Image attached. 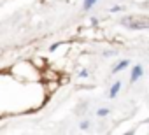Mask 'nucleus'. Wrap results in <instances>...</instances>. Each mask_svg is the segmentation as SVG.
<instances>
[{"label":"nucleus","mask_w":149,"mask_h":135,"mask_svg":"<svg viewBox=\"0 0 149 135\" xmlns=\"http://www.w3.org/2000/svg\"><path fill=\"white\" fill-rule=\"evenodd\" d=\"M121 25L132 30H146L149 26V19L146 14H132V16H125L121 19Z\"/></svg>","instance_id":"obj_1"},{"label":"nucleus","mask_w":149,"mask_h":135,"mask_svg":"<svg viewBox=\"0 0 149 135\" xmlns=\"http://www.w3.org/2000/svg\"><path fill=\"white\" fill-rule=\"evenodd\" d=\"M142 76H144V67L140 63H137L132 69V72H130V83H137Z\"/></svg>","instance_id":"obj_2"},{"label":"nucleus","mask_w":149,"mask_h":135,"mask_svg":"<svg viewBox=\"0 0 149 135\" xmlns=\"http://www.w3.org/2000/svg\"><path fill=\"white\" fill-rule=\"evenodd\" d=\"M126 67H130V60H121V61H118L114 67H112V74H119V72H123Z\"/></svg>","instance_id":"obj_3"},{"label":"nucleus","mask_w":149,"mask_h":135,"mask_svg":"<svg viewBox=\"0 0 149 135\" xmlns=\"http://www.w3.org/2000/svg\"><path fill=\"white\" fill-rule=\"evenodd\" d=\"M119 90H121V81H114L112 86H111V90H109V98H116L118 93H119Z\"/></svg>","instance_id":"obj_4"},{"label":"nucleus","mask_w":149,"mask_h":135,"mask_svg":"<svg viewBox=\"0 0 149 135\" xmlns=\"http://www.w3.org/2000/svg\"><path fill=\"white\" fill-rule=\"evenodd\" d=\"M30 63L35 67V69H39V70H40V69H44V67H47V61H46V60H42V58H32V60H30Z\"/></svg>","instance_id":"obj_5"},{"label":"nucleus","mask_w":149,"mask_h":135,"mask_svg":"<svg viewBox=\"0 0 149 135\" xmlns=\"http://www.w3.org/2000/svg\"><path fill=\"white\" fill-rule=\"evenodd\" d=\"M97 2H98V0H84V2H83V9L84 11H91L93 6H97Z\"/></svg>","instance_id":"obj_6"},{"label":"nucleus","mask_w":149,"mask_h":135,"mask_svg":"<svg viewBox=\"0 0 149 135\" xmlns=\"http://www.w3.org/2000/svg\"><path fill=\"white\" fill-rule=\"evenodd\" d=\"M109 112H111V111H109L107 107H100V109L97 111V116H98V118H105V116H109Z\"/></svg>","instance_id":"obj_7"},{"label":"nucleus","mask_w":149,"mask_h":135,"mask_svg":"<svg viewBox=\"0 0 149 135\" xmlns=\"http://www.w3.org/2000/svg\"><path fill=\"white\" fill-rule=\"evenodd\" d=\"M61 44H63V42H54V44H51V46H49V53H54Z\"/></svg>","instance_id":"obj_8"},{"label":"nucleus","mask_w":149,"mask_h":135,"mask_svg":"<svg viewBox=\"0 0 149 135\" xmlns=\"http://www.w3.org/2000/svg\"><path fill=\"white\" fill-rule=\"evenodd\" d=\"M90 125H91L90 121H81V125H79V128H81V130H88V128H90Z\"/></svg>","instance_id":"obj_9"},{"label":"nucleus","mask_w":149,"mask_h":135,"mask_svg":"<svg viewBox=\"0 0 149 135\" xmlns=\"http://www.w3.org/2000/svg\"><path fill=\"white\" fill-rule=\"evenodd\" d=\"M121 11H123V7H121V6H114V7L111 9V13H121Z\"/></svg>","instance_id":"obj_10"},{"label":"nucleus","mask_w":149,"mask_h":135,"mask_svg":"<svg viewBox=\"0 0 149 135\" xmlns=\"http://www.w3.org/2000/svg\"><path fill=\"white\" fill-rule=\"evenodd\" d=\"M88 76H90L88 70H81V72H79V77H88Z\"/></svg>","instance_id":"obj_11"},{"label":"nucleus","mask_w":149,"mask_h":135,"mask_svg":"<svg viewBox=\"0 0 149 135\" xmlns=\"http://www.w3.org/2000/svg\"><path fill=\"white\" fill-rule=\"evenodd\" d=\"M91 25H93V26H97V25H98V19H97V18H93V19H91Z\"/></svg>","instance_id":"obj_12"}]
</instances>
